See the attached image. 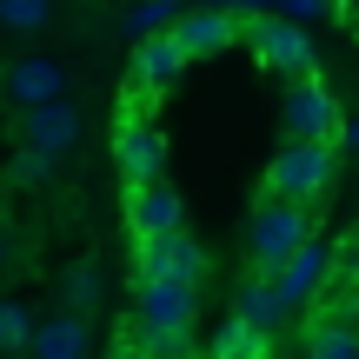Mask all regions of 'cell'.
Wrapping results in <instances>:
<instances>
[{
    "instance_id": "20",
    "label": "cell",
    "mask_w": 359,
    "mask_h": 359,
    "mask_svg": "<svg viewBox=\"0 0 359 359\" xmlns=\"http://www.w3.org/2000/svg\"><path fill=\"white\" fill-rule=\"evenodd\" d=\"M306 359H359V326L320 320V326H313V346H306Z\"/></svg>"
},
{
    "instance_id": "21",
    "label": "cell",
    "mask_w": 359,
    "mask_h": 359,
    "mask_svg": "<svg viewBox=\"0 0 359 359\" xmlns=\"http://www.w3.org/2000/svg\"><path fill=\"white\" fill-rule=\"evenodd\" d=\"M47 180H53V154H40V147H20V154H13V167H7L13 193H40Z\"/></svg>"
},
{
    "instance_id": "22",
    "label": "cell",
    "mask_w": 359,
    "mask_h": 359,
    "mask_svg": "<svg viewBox=\"0 0 359 359\" xmlns=\"http://www.w3.org/2000/svg\"><path fill=\"white\" fill-rule=\"evenodd\" d=\"M53 20V0H0V27L7 34H40Z\"/></svg>"
},
{
    "instance_id": "4",
    "label": "cell",
    "mask_w": 359,
    "mask_h": 359,
    "mask_svg": "<svg viewBox=\"0 0 359 359\" xmlns=\"http://www.w3.org/2000/svg\"><path fill=\"white\" fill-rule=\"evenodd\" d=\"M333 266H339V246L313 233V240L299 246V253L286 259L280 273H266V280H273V293H280V306H286V313H299V306H313V299L333 286Z\"/></svg>"
},
{
    "instance_id": "16",
    "label": "cell",
    "mask_w": 359,
    "mask_h": 359,
    "mask_svg": "<svg viewBox=\"0 0 359 359\" xmlns=\"http://www.w3.org/2000/svg\"><path fill=\"white\" fill-rule=\"evenodd\" d=\"M213 359H273V333H259L240 313H226V326L213 333Z\"/></svg>"
},
{
    "instance_id": "11",
    "label": "cell",
    "mask_w": 359,
    "mask_h": 359,
    "mask_svg": "<svg viewBox=\"0 0 359 359\" xmlns=\"http://www.w3.org/2000/svg\"><path fill=\"white\" fill-rule=\"evenodd\" d=\"M20 140L27 147H40V154H74L80 147V107H67V100H47V107H34V114H20Z\"/></svg>"
},
{
    "instance_id": "15",
    "label": "cell",
    "mask_w": 359,
    "mask_h": 359,
    "mask_svg": "<svg viewBox=\"0 0 359 359\" xmlns=\"http://www.w3.org/2000/svg\"><path fill=\"white\" fill-rule=\"evenodd\" d=\"M233 313H240L246 326H259V333H286V306H280V293H273L266 273L240 286V306H233Z\"/></svg>"
},
{
    "instance_id": "9",
    "label": "cell",
    "mask_w": 359,
    "mask_h": 359,
    "mask_svg": "<svg viewBox=\"0 0 359 359\" xmlns=\"http://www.w3.org/2000/svg\"><path fill=\"white\" fill-rule=\"evenodd\" d=\"M47 100H67V74L60 60H7L0 67V107H13V114H34V107Z\"/></svg>"
},
{
    "instance_id": "2",
    "label": "cell",
    "mask_w": 359,
    "mask_h": 359,
    "mask_svg": "<svg viewBox=\"0 0 359 359\" xmlns=\"http://www.w3.org/2000/svg\"><path fill=\"white\" fill-rule=\"evenodd\" d=\"M333 140H293V147H280V160L266 167V193L273 200H299V206H313L326 187H333Z\"/></svg>"
},
{
    "instance_id": "7",
    "label": "cell",
    "mask_w": 359,
    "mask_h": 359,
    "mask_svg": "<svg viewBox=\"0 0 359 359\" xmlns=\"http://www.w3.org/2000/svg\"><path fill=\"white\" fill-rule=\"evenodd\" d=\"M193 313H200V286L140 280V293H133V326L140 333H193Z\"/></svg>"
},
{
    "instance_id": "3",
    "label": "cell",
    "mask_w": 359,
    "mask_h": 359,
    "mask_svg": "<svg viewBox=\"0 0 359 359\" xmlns=\"http://www.w3.org/2000/svg\"><path fill=\"white\" fill-rule=\"evenodd\" d=\"M246 47L259 53V67H273V74H286V80L313 74V40H306V27L286 20V13H253V20H246Z\"/></svg>"
},
{
    "instance_id": "23",
    "label": "cell",
    "mask_w": 359,
    "mask_h": 359,
    "mask_svg": "<svg viewBox=\"0 0 359 359\" xmlns=\"http://www.w3.org/2000/svg\"><path fill=\"white\" fill-rule=\"evenodd\" d=\"M280 13L306 27V20H320V13H333V7H326V0H280Z\"/></svg>"
},
{
    "instance_id": "13",
    "label": "cell",
    "mask_w": 359,
    "mask_h": 359,
    "mask_svg": "<svg viewBox=\"0 0 359 359\" xmlns=\"http://www.w3.org/2000/svg\"><path fill=\"white\" fill-rule=\"evenodd\" d=\"M87 346H93V333H87V320H80V313H53V320H40L34 326V359H87Z\"/></svg>"
},
{
    "instance_id": "18",
    "label": "cell",
    "mask_w": 359,
    "mask_h": 359,
    "mask_svg": "<svg viewBox=\"0 0 359 359\" xmlns=\"http://www.w3.org/2000/svg\"><path fill=\"white\" fill-rule=\"evenodd\" d=\"M180 13H187V0H133V7H127V27H133V34H173V27H180Z\"/></svg>"
},
{
    "instance_id": "27",
    "label": "cell",
    "mask_w": 359,
    "mask_h": 359,
    "mask_svg": "<svg viewBox=\"0 0 359 359\" xmlns=\"http://www.w3.org/2000/svg\"><path fill=\"white\" fill-rule=\"evenodd\" d=\"M326 7H333V20H339V13H346V7H353V0H326Z\"/></svg>"
},
{
    "instance_id": "6",
    "label": "cell",
    "mask_w": 359,
    "mask_h": 359,
    "mask_svg": "<svg viewBox=\"0 0 359 359\" xmlns=\"http://www.w3.org/2000/svg\"><path fill=\"white\" fill-rule=\"evenodd\" d=\"M114 160H120V180H127V187L160 180V173H167V140H160V127L147 114H127V107H120V120H114Z\"/></svg>"
},
{
    "instance_id": "14",
    "label": "cell",
    "mask_w": 359,
    "mask_h": 359,
    "mask_svg": "<svg viewBox=\"0 0 359 359\" xmlns=\"http://www.w3.org/2000/svg\"><path fill=\"white\" fill-rule=\"evenodd\" d=\"M173 40L187 47V60H200V53H219V47H233V13H226V7H206V13H180Z\"/></svg>"
},
{
    "instance_id": "10",
    "label": "cell",
    "mask_w": 359,
    "mask_h": 359,
    "mask_svg": "<svg viewBox=\"0 0 359 359\" xmlns=\"http://www.w3.org/2000/svg\"><path fill=\"white\" fill-rule=\"evenodd\" d=\"M127 226L133 233H173L187 226V200L167 180H147V187H127Z\"/></svg>"
},
{
    "instance_id": "17",
    "label": "cell",
    "mask_w": 359,
    "mask_h": 359,
    "mask_svg": "<svg viewBox=\"0 0 359 359\" xmlns=\"http://www.w3.org/2000/svg\"><path fill=\"white\" fill-rule=\"evenodd\" d=\"M100 293H107V280H100V266H93V259H80V266H67V273H60V306H67V313H80V320L100 306Z\"/></svg>"
},
{
    "instance_id": "1",
    "label": "cell",
    "mask_w": 359,
    "mask_h": 359,
    "mask_svg": "<svg viewBox=\"0 0 359 359\" xmlns=\"http://www.w3.org/2000/svg\"><path fill=\"white\" fill-rule=\"evenodd\" d=\"M306 240H313V206H299V200H273V193L253 206L246 253H253V266H259V273H280Z\"/></svg>"
},
{
    "instance_id": "12",
    "label": "cell",
    "mask_w": 359,
    "mask_h": 359,
    "mask_svg": "<svg viewBox=\"0 0 359 359\" xmlns=\"http://www.w3.org/2000/svg\"><path fill=\"white\" fill-rule=\"evenodd\" d=\"M187 67L193 60H187V47H180L173 34H147L140 53H133V87H140V93H160V87H173Z\"/></svg>"
},
{
    "instance_id": "26",
    "label": "cell",
    "mask_w": 359,
    "mask_h": 359,
    "mask_svg": "<svg viewBox=\"0 0 359 359\" xmlns=\"http://www.w3.org/2000/svg\"><path fill=\"white\" fill-rule=\"evenodd\" d=\"M339 147H359V120H353V127H346V133H339Z\"/></svg>"
},
{
    "instance_id": "19",
    "label": "cell",
    "mask_w": 359,
    "mask_h": 359,
    "mask_svg": "<svg viewBox=\"0 0 359 359\" xmlns=\"http://www.w3.org/2000/svg\"><path fill=\"white\" fill-rule=\"evenodd\" d=\"M34 306L27 299H0V353H27L34 346Z\"/></svg>"
},
{
    "instance_id": "24",
    "label": "cell",
    "mask_w": 359,
    "mask_h": 359,
    "mask_svg": "<svg viewBox=\"0 0 359 359\" xmlns=\"http://www.w3.org/2000/svg\"><path fill=\"white\" fill-rule=\"evenodd\" d=\"M114 359H154V353H147L140 339H120V346H114Z\"/></svg>"
},
{
    "instance_id": "5",
    "label": "cell",
    "mask_w": 359,
    "mask_h": 359,
    "mask_svg": "<svg viewBox=\"0 0 359 359\" xmlns=\"http://www.w3.org/2000/svg\"><path fill=\"white\" fill-rule=\"evenodd\" d=\"M333 133H339V100L313 74L293 80L286 100H280V147H293V140H333Z\"/></svg>"
},
{
    "instance_id": "8",
    "label": "cell",
    "mask_w": 359,
    "mask_h": 359,
    "mask_svg": "<svg viewBox=\"0 0 359 359\" xmlns=\"http://www.w3.org/2000/svg\"><path fill=\"white\" fill-rule=\"evenodd\" d=\"M140 280H180V286H200L206 280V253L187 226L173 233H140Z\"/></svg>"
},
{
    "instance_id": "25",
    "label": "cell",
    "mask_w": 359,
    "mask_h": 359,
    "mask_svg": "<svg viewBox=\"0 0 359 359\" xmlns=\"http://www.w3.org/2000/svg\"><path fill=\"white\" fill-rule=\"evenodd\" d=\"M346 286H359V246L346 253Z\"/></svg>"
},
{
    "instance_id": "28",
    "label": "cell",
    "mask_w": 359,
    "mask_h": 359,
    "mask_svg": "<svg viewBox=\"0 0 359 359\" xmlns=\"http://www.w3.org/2000/svg\"><path fill=\"white\" fill-rule=\"evenodd\" d=\"M0 266H7V233H0Z\"/></svg>"
}]
</instances>
